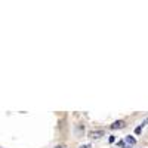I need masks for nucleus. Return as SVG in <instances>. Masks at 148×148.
<instances>
[{"instance_id": "obj_3", "label": "nucleus", "mask_w": 148, "mask_h": 148, "mask_svg": "<svg viewBox=\"0 0 148 148\" xmlns=\"http://www.w3.org/2000/svg\"><path fill=\"white\" fill-rule=\"evenodd\" d=\"M125 142H126V145H127V147H132V145L136 144V139H135L133 136H130V135H127V136L125 138Z\"/></svg>"}, {"instance_id": "obj_1", "label": "nucleus", "mask_w": 148, "mask_h": 148, "mask_svg": "<svg viewBox=\"0 0 148 148\" xmlns=\"http://www.w3.org/2000/svg\"><path fill=\"white\" fill-rule=\"evenodd\" d=\"M110 127L113 129V130H116V129H123V127H126V123L123 121V120H116L113 125H110Z\"/></svg>"}, {"instance_id": "obj_6", "label": "nucleus", "mask_w": 148, "mask_h": 148, "mask_svg": "<svg viewBox=\"0 0 148 148\" xmlns=\"http://www.w3.org/2000/svg\"><path fill=\"white\" fill-rule=\"evenodd\" d=\"M55 148H65V147H62V145H58V147H55Z\"/></svg>"}, {"instance_id": "obj_4", "label": "nucleus", "mask_w": 148, "mask_h": 148, "mask_svg": "<svg viewBox=\"0 0 148 148\" xmlns=\"http://www.w3.org/2000/svg\"><path fill=\"white\" fill-rule=\"evenodd\" d=\"M141 130H142V127H141V126H138L136 129H135V133H136V135H139V133H141Z\"/></svg>"}, {"instance_id": "obj_5", "label": "nucleus", "mask_w": 148, "mask_h": 148, "mask_svg": "<svg viewBox=\"0 0 148 148\" xmlns=\"http://www.w3.org/2000/svg\"><path fill=\"white\" fill-rule=\"evenodd\" d=\"M79 148H92V147H90L89 144H83V145H80Z\"/></svg>"}, {"instance_id": "obj_2", "label": "nucleus", "mask_w": 148, "mask_h": 148, "mask_svg": "<svg viewBox=\"0 0 148 148\" xmlns=\"http://www.w3.org/2000/svg\"><path fill=\"white\" fill-rule=\"evenodd\" d=\"M101 136H104V130H92V132H89L90 139H99Z\"/></svg>"}]
</instances>
